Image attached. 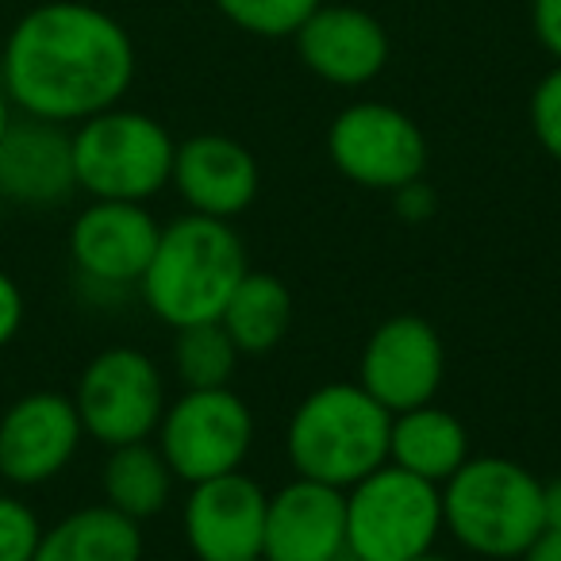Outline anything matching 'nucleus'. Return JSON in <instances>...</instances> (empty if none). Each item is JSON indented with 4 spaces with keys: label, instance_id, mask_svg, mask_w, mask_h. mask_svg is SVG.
<instances>
[{
    "label": "nucleus",
    "instance_id": "nucleus-7",
    "mask_svg": "<svg viewBox=\"0 0 561 561\" xmlns=\"http://www.w3.org/2000/svg\"><path fill=\"white\" fill-rule=\"evenodd\" d=\"M78 415L89 438L112 446L147 443L165 415V385L158 366L135 346L101 351L78 381Z\"/></svg>",
    "mask_w": 561,
    "mask_h": 561
},
{
    "label": "nucleus",
    "instance_id": "nucleus-15",
    "mask_svg": "<svg viewBox=\"0 0 561 561\" xmlns=\"http://www.w3.org/2000/svg\"><path fill=\"white\" fill-rule=\"evenodd\" d=\"M343 489L297 477L265 504V561H343L346 558Z\"/></svg>",
    "mask_w": 561,
    "mask_h": 561
},
{
    "label": "nucleus",
    "instance_id": "nucleus-16",
    "mask_svg": "<svg viewBox=\"0 0 561 561\" xmlns=\"http://www.w3.org/2000/svg\"><path fill=\"white\" fill-rule=\"evenodd\" d=\"M300 62L331 85H366L389 62V35L381 20L351 4H320L297 27Z\"/></svg>",
    "mask_w": 561,
    "mask_h": 561
},
{
    "label": "nucleus",
    "instance_id": "nucleus-11",
    "mask_svg": "<svg viewBox=\"0 0 561 561\" xmlns=\"http://www.w3.org/2000/svg\"><path fill=\"white\" fill-rule=\"evenodd\" d=\"M446 374L443 339L420 316H392L362 351V389L392 415L435 400Z\"/></svg>",
    "mask_w": 561,
    "mask_h": 561
},
{
    "label": "nucleus",
    "instance_id": "nucleus-17",
    "mask_svg": "<svg viewBox=\"0 0 561 561\" xmlns=\"http://www.w3.org/2000/svg\"><path fill=\"white\" fill-rule=\"evenodd\" d=\"M170 181L196 216L234 219L257 201L262 173L242 142L227 135H193L173 154Z\"/></svg>",
    "mask_w": 561,
    "mask_h": 561
},
{
    "label": "nucleus",
    "instance_id": "nucleus-29",
    "mask_svg": "<svg viewBox=\"0 0 561 561\" xmlns=\"http://www.w3.org/2000/svg\"><path fill=\"white\" fill-rule=\"evenodd\" d=\"M519 561H561V530L542 527V535L519 553Z\"/></svg>",
    "mask_w": 561,
    "mask_h": 561
},
{
    "label": "nucleus",
    "instance_id": "nucleus-21",
    "mask_svg": "<svg viewBox=\"0 0 561 561\" xmlns=\"http://www.w3.org/2000/svg\"><path fill=\"white\" fill-rule=\"evenodd\" d=\"M101 481L108 507H116L127 519L142 523L165 507V500L173 492V469L165 466L162 450H154L147 443H127L112 446Z\"/></svg>",
    "mask_w": 561,
    "mask_h": 561
},
{
    "label": "nucleus",
    "instance_id": "nucleus-24",
    "mask_svg": "<svg viewBox=\"0 0 561 561\" xmlns=\"http://www.w3.org/2000/svg\"><path fill=\"white\" fill-rule=\"evenodd\" d=\"M43 523L24 500L0 492V561H32L39 550Z\"/></svg>",
    "mask_w": 561,
    "mask_h": 561
},
{
    "label": "nucleus",
    "instance_id": "nucleus-27",
    "mask_svg": "<svg viewBox=\"0 0 561 561\" xmlns=\"http://www.w3.org/2000/svg\"><path fill=\"white\" fill-rule=\"evenodd\" d=\"M530 20H535L538 43L561 62V0H535L530 4Z\"/></svg>",
    "mask_w": 561,
    "mask_h": 561
},
{
    "label": "nucleus",
    "instance_id": "nucleus-5",
    "mask_svg": "<svg viewBox=\"0 0 561 561\" xmlns=\"http://www.w3.org/2000/svg\"><path fill=\"white\" fill-rule=\"evenodd\" d=\"M170 131L142 112L108 108L81 119L73 131L78 188L93 201H150L173 178Z\"/></svg>",
    "mask_w": 561,
    "mask_h": 561
},
{
    "label": "nucleus",
    "instance_id": "nucleus-8",
    "mask_svg": "<svg viewBox=\"0 0 561 561\" xmlns=\"http://www.w3.org/2000/svg\"><path fill=\"white\" fill-rule=\"evenodd\" d=\"M254 438V415L231 389H185L158 423V450L188 484L234 473Z\"/></svg>",
    "mask_w": 561,
    "mask_h": 561
},
{
    "label": "nucleus",
    "instance_id": "nucleus-19",
    "mask_svg": "<svg viewBox=\"0 0 561 561\" xmlns=\"http://www.w3.org/2000/svg\"><path fill=\"white\" fill-rule=\"evenodd\" d=\"M32 561H142L139 523L108 504L81 507L43 530Z\"/></svg>",
    "mask_w": 561,
    "mask_h": 561
},
{
    "label": "nucleus",
    "instance_id": "nucleus-6",
    "mask_svg": "<svg viewBox=\"0 0 561 561\" xmlns=\"http://www.w3.org/2000/svg\"><path fill=\"white\" fill-rule=\"evenodd\" d=\"M443 530L438 484L385 461L346 496V550L354 561H412Z\"/></svg>",
    "mask_w": 561,
    "mask_h": 561
},
{
    "label": "nucleus",
    "instance_id": "nucleus-18",
    "mask_svg": "<svg viewBox=\"0 0 561 561\" xmlns=\"http://www.w3.org/2000/svg\"><path fill=\"white\" fill-rule=\"evenodd\" d=\"M389 458L392 466L408 469L423 481L446 484L469 461V435L458 415H450L446 408L423 404L392 415Z\"/></svg>",
    "mask_w": 561,
    "mask_h": 561
},
{
    "label": "nucleus",
    "instance_id": "nucleus-12",
    "mask_svg": "<svg viewBox=\"0 0 561 561\" xmlns=\"http://www.w3.org/2000/svg\"><path fill=\"white\" fill-rule=\"evenodd\" d=\"M85 427L73 397L27 392L0 415V477L35 489L62 473L78 454Z\"/></svg>",
    "mask_w": 561,
    "mask_h": 561
},
{
    "label": "nucleus",
    "instance_id": "nucleus-32",
    "mask_svg": "<svg viewBox=\"0 0 561 561\" xmlns=\"http://www.w3.org/2000/svg\"><path fill=\"white\" fill-rule=\"evenodd\" d=\"M412 561H450V558H435V553H420V558H412Z\"/></svg>",
    "mask_w": 561,
    "mask_h": 561
},
{
    "label": "nucleus",
    "instance_id": "nucleus-1",
    "mask_svg": "<svg viewBox=\"0 0 561 561\" xmlns=\"http://www.w3.org/2000/svg\"><path fill=\"white\" fill-rule=\"evenodd\" d=\"M131 81V35L81 0H50L20 16L0 55V85L12 108L50 124H81L116 108Z\"/></svg>",
    "mask_w": 561,
    "mask_h": 561
},
{
    "label": "nucleus",
    "instance_id": "nucleus-2",
    "mask_svg": "<svg viewBox=\"0 0 561 561\" xmlns=\"http://www.w3.org/2000/svg\"><path fill=\"white\" fill-rule=\"evenodd\" d=\"M242 277H247V250L234 227H227V219L188 211L162 227L139 293L158 320L181 331L216 323Z\"/></svg>",
    "mask_w": 561,
    "mask_h": 561
},
{
    "label": "nucleus",
    "instance_id": "nucleus-13",
    "mask_svg": "<svg viewBox=\"0 0 561 561\" xmlns=\"http://www.w3.org/2000/svg\"><path fill=\"white\" fill-rule=\"evenodd\" d=\"M262 484L239 469L193 484L185 500V542L196 561H257L265 542Z\"/></svg>",
    "mask_w": 561,
    "mask_h": 561
},
{
    "label": "nucleus",
    "instance_id": "nucleus-14",
    "mask_svg": "<svg viewBox=\"0 0 561 561\" xmlns=\"http://www.w3.org/2000/svg\"><path fill=\"white\" fill-rule=\"evenodd\" d=\"M0 193L20 208H58L78 193L73 131L50 119L16 116L0 139Z\"/></svg>",
    "mask_w": 561,
    "mask_h": 561
},
{
    "label": "nucleus",
    "instance_id": "nucleus-20",
    "mask_svg": "<svg viewBox=\"0 0 561 561\" xmlns=\"http://www.w3.org/2000/svg\"><path fill=\"white\" fill-rule=\"evenodd\" d=\"M224 331L231 335L239 354H270L280 346V339L293 328V297L285 289V280L273 273H250L239 280V289L231 293L224 316H219Z\"/></svg>",
    "mask_w": 561,
    "mask_h": 561
},
{
    "label": "nucleus",
    "instance_id": "nucleus-28",
    "mask_svg": "<svg viewBox=\"0 0 561 561\" xmlns=\"http://www.w3.org/2000/svg\"><path fill=\"white\" fill-rule=\"evenodd\" d=\"M397 211L412 224H423L435 211V193L423 181H408V185L397 188Z\"/></svg>",
    "mask_w": 561,
    "mask_h": 561
},
{
    "label": "nucleus",
    "instance_id": "nucleus-9",
    "mask_svg": "<svg viewBox=\"0 0 561 561\" xmlns=\"http://www.w3.org/2000/svg\"><path fill=\"white\" fill-rule=\"evenodd\" d=\"M328 154L343 178L366 188H392L420 181L427 170V139L392 104H351L328 131Z\"/></svg>",
    "mask_w": 561,
    "mask_h": 561
},
{
    "label": "nucleus",
    "instance_id": "nucleus-26",
    "mask_svg": "<svg viewBox=\"0 0 561 561\" xmlns=\"http://www.w3.org/2000/svg\"><path fill=\"white\" fill-rule=\"evenodd\" d=\"M24 312H27L24 293H20V285L9 277V273L0 270V351L20 335V328H24Z\"/></svg>",
    "mask_w": 561,
    "mask_h": 561
},
{
    "label": "nucleus",
    "instance_id": "nucleus-25",
    "mask_svg": "<svg viewBox=\"0 0 561 561\" xmlns=\"http://www.w3.org/2000/svg\"><path fill=\"white\" fill-rule=\"evenodd\" d=\"M530 127L546 154L561 162V66L538 81L535 96H530Z\"/></svg>",
    "mask_w": 561,
    "mask_h": 561
},
{
    "label": "nucleus",
    "instance_id": "nucleus-10",
    "mask_svg": "<svg viewBox=\"0 0 561 561\" xmlns=\"http://www.w3.org/2000/svg\"><path fill=\"white\" fill-rule=\"evenodd\" d=\"M158 234L162 227L142 204L93 201L70 227V257L78 280L85 289L124 297L147 273Z\"/></svg>",
    "mask_w": 561,
    "mask_h": 561
},
{
    "label": "nucleus",
    "instance_id": "nucleus-22",
    "mask_svg": "<svg viewBox=\"0 0 561 561\" xmlns=\"http://www.w3.org/2000/svg\"><path fill=\"white\" fill-rule=\"evenodd\" d=\"M173 366L185 389H227L234 366H239V351H234L231 335L224 323H196V328H181L178 343H173Z\"/></svg>",
    "mask_w": 561,
    "mask_h": 561
},
{
    "label": "nucleus",
    "instance_id": "nucleus-33",
    "mask_svg": "<svg viewBox=\"0 0 561 561\" xmlns=\"http://www.w3.org/2000/svg\"><path fill=\"white\" fill-rule=\"evenodd\" d=\"M4 208H9V201H4V193H0V219H4Z\"/></svg>",
    "mask_w": 561,
    "mask_h": 561
},
{
    "label": "nucleus",
    "instance_id": "nucleus-31",
    "mask_svg": "<svg viewBox=\"0 0 561 561\" xmlns=\"http://www.w3.org/2000/svg\"><path fill=\"white\" fill-rule=\"evenodd\" d=\"M12 119H16V108H12L9 93H4V85H0V139H4V131H9Z\"/></svg>",
    "mask_w": 561,
    "mask_h": 561
},
{
    "label": "nucleus",
    "instance_id": "nucleus-4",
    "mask_svg": "<svg viewBox=\"0 0 561 561\" xmlns=\"http://www.w3.org/2000/svg\"><path fill=\"white\" fill-rule=\"evenodd\" d=\"M443 523L481 558H519L542 535V481L519 461L473 458L446 481Z\"/></svg>",
    "mask_w": 561,
    "mask_h": 561
},
{
    "label": "nucleus",
    "instance_id": "nucleus-30",
    "mask_svg": "<svg viewBox=\"0 0 561 561\" xmlns=\"http://www.w3.org/2000/svg\"><path fill=\"white\" fill-rule=\"evenodd\" d=\"M542 519H546V527L561 530V477L542 484Z\"/></svg>",
    "mask_w": 561,
    "mask_h": 561
},
{
    "label": "nucleus",
    "instance_id": "nucleus-3",
    "mask_svg": "<svg viewBox=\"0 0 561 561\" xmlns=\"http://www.w3.org/2000/svg\"><path fill=\"white\" fill-rule=\"evenodd\" d=\"M392 412L362 385H323L289 420V461L308 481L354 489L389 461Z\"/></svg>",
    "mask_w": 561,
    "mask_h": 561
},
{
    "label": "nucleus",
    "instance_id": "nucleus-23",
    "mask_svg": "<svg viewBox=\"0 0 561 561\" xmlns=\"http://www.w3.org/2000/svg\"><path fill=\"white\" fill-rule=\"evenodd\" d=\"M234 27L262 39H285L320 9L323 0H211Z\"/></svg>",
    "mask_w": 561,
    "mask_h": 561
}]
</instances>
